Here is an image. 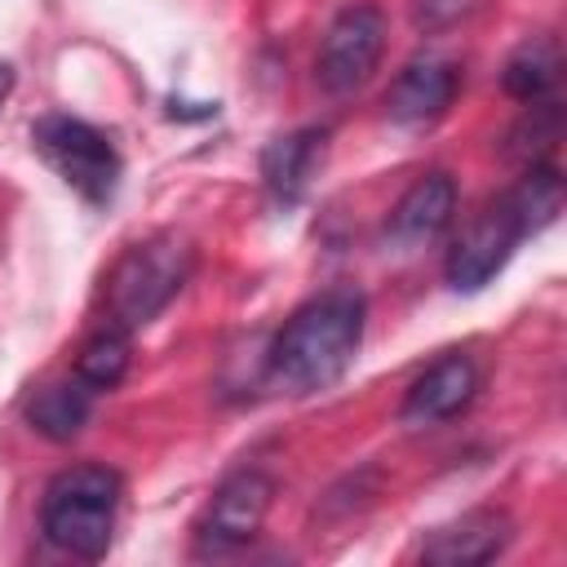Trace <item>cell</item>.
<instances>
[{
	"label": "cell",
	"instance_id": "10",
	"mask_svg": "<svg viewBox=\"0 0 567 567\" xmlns=\"http://www.w3.org/2000/svg\"><path fill=\"white\" fill-rule=\"evenodd\" d=\"M456 89H461V66L452 58L425 53V58H412L394 75V84L385 93V111H390L394 124L421 128V124H434L452 106Z\"/></svg>",
	"mask_w": 567,
	"mask_h": 567
},
{
	"label": "cell",
	"instance_id": "15",
	"mask_svg": "<svg viewBox=\"0 0 567 567\" xmlns=\"http://www.w3.org/2000/svg\"><path fill=\"white\" fill-rule=\"evenodd\" d=\"M558 80V44L549 35H532L514 49V58L505 62V93L518 102H540L549 93V84Z\"/></svg>",
	"mask_w": 567,
	"mask_h": 567
},
{
	"label": "cell",
	"instance_id": "13",
	"mask_svg": "<svg viewBox=\"0 0 567 567\" xmlns=\"http://www.w3.org/2000/svg\"><path fill=\"white\" fill-rule=\"evenodd\" d=\"M89 412H93V390L84 381H75V377L71 381H49L27 399V421L44 439H58V443L75 439L84 430Z\"/></svg>",
	"mask_w": 567,
	"mask_h": 567
},
{
	"label": "cell",
	"instance_id": "3",
	"mask_svg": "<svg viewBox=\"0 0 567 567\" xmlns=\"http://www.w3.org/2000/svg\"><path fill=\"white\" fill-rule=\"evenodd\" d=\"M124 478L111 465H71L49 478L40 501V532L71 558L97 563L111 549Z\"/></svg>",
	"mask_w": 567,
	"mask_h": 567
},
{
	"label": "cell",
	"instance_id": "7",
	"mask_svg": "<svg viewBox=\"0 0 567 567\" xmlns=\"http://www.w3.org/2000/svg\"><path fill=\"white\" fill-rule=\"evenodd\" d=\"M270 501H275V483L261 470L230 474L213 492V501L204 505V514L195 523V549L199 554H230V549L248 545L261 532Z\"/></svg>",
	"mask_w": 567,
	"mask_h": 567
},
{
	"label": "cell",
	"instance_id": "2",
	"mask_svg": "<svg viewBox=\"0 0 567 567\" xmlns=\"http://www.w3.org/2000/svg\"><path fill=\"white\" fill-rule=\"evenodd\" d=\"M563 213V177L554 164H532L505 195H496L452 244L447 252V284L456 292H478L492 284L514 248L527 235H540Z\"/></svg>",
	"mask_w": 567,
	"mask_h": 567
},
{
	"label": "cell",
	"instance_id": "12",
	"mask_svg": "<svg viewBox=\"0 0 567 567\" xmlns=\"http://www.w3.org/2000/svg\"><path fill=\"white\" fill-rule=\"evenodd\" d=\"M323 146H328V128H297V133L275 137L261 151V182L275 204H297L306 195V186L323 159Z\"/></svg>",
	"mask_w": 567,
	"mask_h": 567
},
{
	"label": "cell",
	"instance_id": "1",
	"mask_svg": "<svg viewBox=\"0 0 567 567\" xmlns=\"http://www.w3.org/2000/svg\"><path fill=\"white\" fill-rule=\"evenodd\" d=\"M363 297L354 288H328L297 306L266 350L270 385L288 394H319L346 377L363 346Z\"/></svg>",
	"mask_w": 567,
	"mask_h": 567
},
{
	"label": "cell",
	"instance_id": "9",
	"mask_svg": "<svg viewBox=\"0 0 567 567\" xmlns=\"http://www.w3.org/2000/svg\"><path fill=\"white\" fill-rule=\"evenodd\" d=\"M478 394V368L465 354H443L439 363H430L403 394L399 421L421 430V425H443L452 416H461Z\"/></svg>",
	"mask_w": 567,
	"mask_h": 567
},
{
	"label": "cell",
	"instance_id": "5",
	"mask_svg": "<svg viewBox=\"0 0 567 567\" xmlns=\"http://www.w3.org/2000/svg\"><path fill=\"white\" fill-rule=\"evenodd\" d=\"M31 146L35 155L89 204H106L120 186V151L111 137L75 115L49 111L31 124Z\"/></svg>",
	"mask_w": 567,
	"mask_h": 567
},
{
	"label": "cell",
	"instance_id": "14",
	"mask_svg": "<svg viewBox=\"0 0 567 567\" xmlns=\"http://www.w3.org/2000/svg\"><path fill=\"white\" fill-rule=\"evenodd\" d=\"M128 359H133L128 328L106 323L97 337H89V341L80 346V354H75V372H71V377H75V381H84L93 394H102V390H115V385L124 381Z\"/></svg>",
	"mask_w": 567,
	"mask_h": 567
},
{
	"label": "cell",
	"instance_id": "8",
	"mask_svg": "<svg viewBox=\"0 0 567 567\" xmlns=\"http://www.w3.org/2000/svg\"><path fill=\"white\" fill-rule=\"evenodd\" d=\"M452 213H456V182H452L443 168L421 173V177L399 195V204L390 208L385 244H394L399 252H416V248L434 244V239L452 226Z\"/></svg>",
	"mask_w": 567,
	"mask_h": 567
},
{
	"label": "cell",
	"instance_id": "6",
	"mask_svg": "<svg viewBox=\"0 0 567 567\" xmlns=\"http://www.w3.org/2000/svg\"><path fill=\"white\" fill-rule=\"evenodd\" d=\"M381 49H385V13L377 4H346L328 31H323V44H319V62H315V75L328 93H354L372 80L377 62H381Z\"/></svg>",
	"mask_w": 567,
	"mask_h": 567
},
{
	"label": "cell",
	"instance_id": "4",
	"mask_svg": "<svg viewBox=\"0 0 567 567\" xmlns=\"http://www.w3.org/2000/svg\"><path fill=\"white\" fill-rule=\"evenodd\" d=\"M190 266H195V252L186 239L177 235H151L142 244H133L111 279H106V310H111V323L115 328H146L177 292L182 284L190 279Z\"/></svg>",
	"mask_w": 567,
	"mask_h": 567
},
{
	"label": "cell",
	"instance_id": "11",
	"mask_svg": "<svg viewBox=\"0 0 567 567\" xmlns=\"http://www.w3.org/2000/svg\"><path fill=\"white\" fill-rule=\"evenodd\" d=\"M514 540V523L505 509H470L447 527H434L421 545V558L434 567H478L492 563Z\"/></svg>",
	"mask_w": 567,
	"mask_h": 567
},
{
	"label": "cell",
	"instance_id": "16",
	"mask_svg": "<svg viewBox=\"0 0 567 567\" xmlns=\"http://www.w3.org/2000/svg\"><path fill=\"white\" fill-rule=\"evenodd\" d=\"M9 93H13V71L0 62V106H4V97H9Z\"/></svg>",
	"mask_w": 567,
	"mask_h": 567
}]
</instances>
